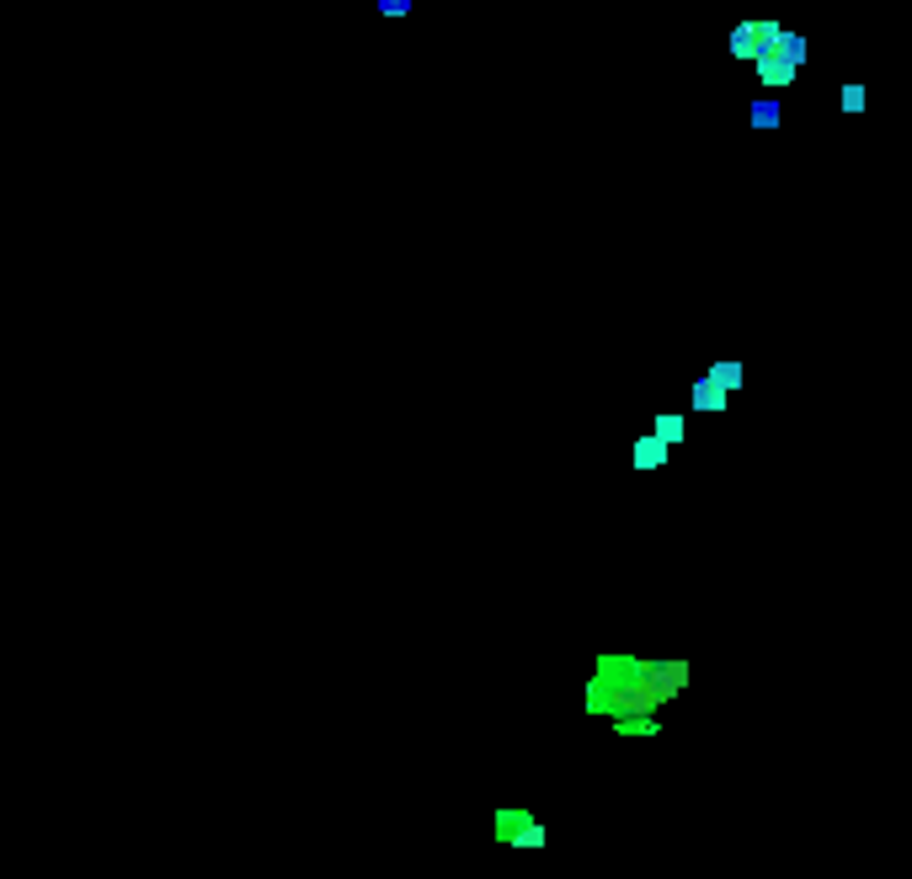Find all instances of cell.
Instances as JSON below:
<instances>
[{
	"mask_svg": "<svg viewBox=\"0 0 912 879\" xmlns=\"http://www.w3.org/2000/svg\"><path fill=\"white\" fill-rule=\"evenodd\" d=\"M609 678L614 682H598V704H609V709H620V715H640V709H657L662 698H672L678 687H683V667L672 661V667H640V661H609Z\"/></svg>",
	"mask_w": 912,
	"mask_h": 879,
	"instance_id": "obj_1",
	"label": "cell"
}]
</instances>
